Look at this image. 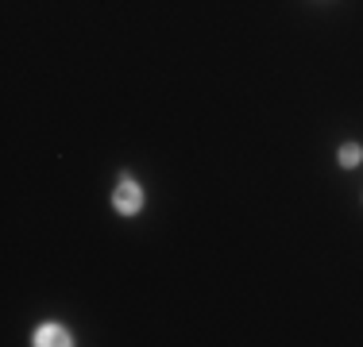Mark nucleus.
Instances as JSON below:
<instances>
[{
    "mask_svg": "<svg viewBox=\"0 0 363 347\" xmlns=\"http://www.w3.org/2000/svg\"><path fill=\"white\" fill-rule=\"evenodd\" d=\"M35 343L39 347H66V343H73L70 340V332H66V328H59V324H43V328H39V336H35Z\"/></svg>",
    "mask_w": 363,
    "mask_h": 347,
    "instance_id": "f03ea898",
    "label": "nucleus"
},
{
    "mask_svg": "<svg viewBox=\"0 0 363 347\" xmlns=\"http://www.w3.org/2000/svg\"><path fill=\"white\" fill-rule=\"evenodd\" d=\"M112 205H117V212H124V217H136L139 205H143V193H139V185L131 178H124L117 185V193H112Z\"/></svg>",
    "mask_w": 363,
    "mask_h": 347,
    "instance_id": "f257e3e1",
    "label": "nucleus"
},
{
    "mask_svg": "<svg viewBox=\"0 0 363 347\" xmlns=\"http://www.w3.org/2000/svg\"><path fill=\"white\" fill-rule=\"evenodd\" d=\"M359 159H363L359 143H344L340 147V162H344V166H359Z\"/></svg>",
    "mask_w": 363,
    "mask_h": 347,
    "instance_id": "7ed1b4c3",
    "label": "nucleus"
}]
</instances>
